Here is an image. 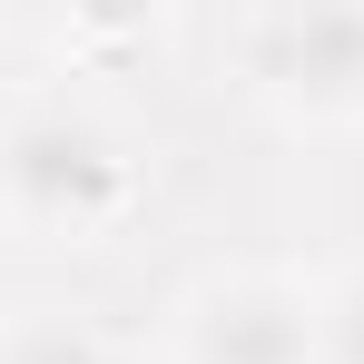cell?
Instances as JSON below:
<instances>
[{"label":"cell","mask_w":364,"mask_h":364,"mask_svg":"<svg viewBox=\"0 0 364 364\" xmlns=\"http://www.w3.org/2000/svg\"><path fill=\"white\" fill-rule=\"evenodd\" d=\"M138 207V138L89 99H30L0 119V217L20 237L89 246Z\"/></svg>","instance_id":"obj_1"},{"label":"cell","mask_w":364,"mask_h":364,"mask_svg":"<svg viewBox=\"0 0 364 364\" xmlns=\"http://www.w3.org/2000/svg\"><path fill=\"white\" fill-rule=\"evenodd\" d=\"M246 89L296 128H355L364 119V0H276L237 20Z\"/></svg>","instance_id":"obj_2"},{"label":"cell","mask_w":364,"mask_h":364,"mask_svg":"<svg viewBox=\"0 0 364 364\" xmlns=\"http://www.w3.org/2000/svg\"><path fill=\"white\" fill-rule=\"evenodd\" d=\"M178 364H315V296L296 276H207L178 305Z\"/></svg>","instance_id":"obj_3"},{"label":"cell","mask_w":364,"mask_h":364,"mask_svg":"<svg viewBox=\"0 0 364 364\" xmlns=\"http://www.w3.org/2000/svg\"><path fill=\"white\" fill-rule=\"evenodd\" d=\"M0 364H128V345L109 335V325H89V315L40 305V315L0 325Z\"/></svg>","instance_id":"obj_4"},{"label":"cell","mask_w":364,"mask_h":364,"mask_svg":"<svg viewBox=\"0 0 364 364\" xmlns=\"http://www.w3.org/2000/svg\"><path fill=\"white\" fill-rule=\"evenodd\" d=\"M315 364H364V266L315 296Z\"/></svg>","instance_id":"obj_5"}]
</instances>
